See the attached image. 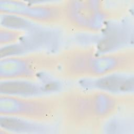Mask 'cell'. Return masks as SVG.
I'll return each instance as SVG.
<instances>
[{
	"mask_svg": "<svg viewBox=\"0 0 134 134\" xmlns=\"http://www.w3.org/2000/svg\"><path fill=\"white\" fill-rule=\"evenodd\" d=\"M23 118L16 117H5L1 118V125L4 129L9 130L16 131H30L36 130L39 127H37L34 124H32L31 121L24 120Z\"/></svg>",
	"mask_w": 134,
	"mask_h": 134,
	"instance_id": "obj_5",
	"label": "cell"
},
{
	"mask_svg": "<svg viewBox=\"0 0 134 134\" xmlns=\"http://www.w3.org/2000/svg\"><path fill=\"white\" fill-rule=\"evenodd\" d=\"M41 88L34 83L24 81H10L1 84V92L4 95L31 96L40 93Z\"/></svg>",
	"mask_w": 134,
	"mask_h": 134,
	"instance_id": "obj_4",
	"label": "cell"
},
{
	"mask_svg": "<svg viewBox=\"0 0 134 134\" xmlns=\"http://www.w3.org/2000/svg\"><path fill=\"white\" fill-rule=\"evenodd\" d=\"M96 86L104 91L126 92L133 88L132 77L120 75H106L96 82Z\"/></svg>",
	"mask_w": 134,
	"mask_h": 134,
	"instance_id": "obj_3",
	"label": "cell"
},
{
	"mask_svg": "<svg viewBox=\"0 0 134 134\" xmlns=\"http://www.w3.org/2000/svg\"><path fill=\"white\" fill-rule=\"evenodd\" d=\"M4 95V115L32 120L45 121L60 110V99L54 97L24 98Z\"/></svg>",
	"mask_w": 134,
	"mask_h": 134,
	"instance_id": "obj_2",
	"label": "cell"
},
{
	"mask_svg": "<svg viewBox=\"0 0 134 134\" xmlns=\"http://www.w3.org/2000/svg\"><path fill=\"white\" fill-rule=\"evenodd\" d=\"M72 92L60 99V109L65 121L73 126L83 127L100 120L114 108L115 100L106 94Z\"/></svg>",
	"mask_w": 134,
	"mask_h": 134,
	"instance_id": "obj_1",
	"label": "cell"
}]
</instances>
